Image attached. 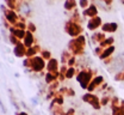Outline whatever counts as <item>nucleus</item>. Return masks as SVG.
Instances as JSON below:
<instances>
[{
    "mask_svg": "<svg viewBox=\"0 0 124 115\" xmlns=\"http://www.w3.org/2000/svg\"><path fill=\"white\" fill-rule=\"evenodd\" d=\"M5 16L7 17V19H8L11 23H15L16 19H17L15 12H12V11H6V12H5Z\"/></svg>",
    "mask_w": 124,
    "mask_h": 115,
    "instance_id": "f03ea898",
    "label": "nucleus"
},
{
    "mask_svg": "<svg viewBox=\"0 0 124 115\" xmlns=\"http://www.w3.org/2000/svg\"><path fill=\"white\" fill-rule=\"evenodd\" d=\"M15 54L16 56H23L24 54H25V48H24V46L23 44H20V43H18V44H16L15 47Z\"/></svg>",
    "mask_w": 124,
    "mask_h": 115,
    "instance_id": "f257e3e1",
    "label": "nucleus"
},
{
    "mask_svg": "<svg viewBox=\"0 0 124 115\" xmlns=\"http://www.w3.org/2000/svg\"><path fill=\"white\" fill-rule=\"evenodd\" d=\"M0 108H1V110H2V113L5 114V113H6V109H5V107H4V103L1 102V99H0Z\"/></svg>",
    "mask_w": 124,
    "mask_h": 115,
    "instance_id": "7ed1b4c3",
    "label": "nucleus"
},
{
    "mask_svg": "<svg viewBox=\"0 0 124 115\" xmlns=\"http://www.w3.org/2000/svg\"><path fill=\"white\" fill-rule=\"evenodd\" d=\"M16 115H28L26 113H24V112H22V113H17Z\"/></svg>",
    "mask_w": 124,
    "mask_h": 115,
    "instance_id": "20e7f679",
    "label": "nucleus"
}]
</instances>
